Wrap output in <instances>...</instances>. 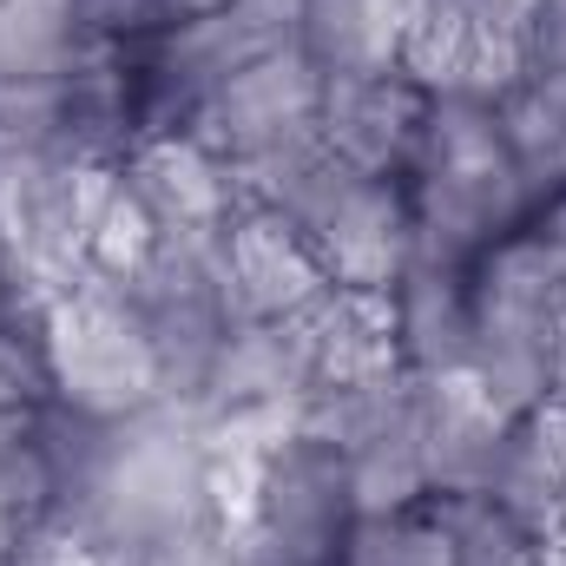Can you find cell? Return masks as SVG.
<instances>
[{
    "mask_svg": "<svg viewBox=\"0 0 566 566\" xmlns=\"http://www.w3.org/2000/svg\"><path fill=\"white\" fill-rule=\"evenodd\" d=\"M416 264H474L481 251H494L501 238H514L521 211L534 205L521 165L507 158L494 106L481 99H434L428 106V133L416 151Z\"/></svg>",
    "mask_w": 566,
    "mask_h": 566,
    "instance_id": "obj_1",
    "label": "cell"
},
{
    "mask_svg": "<svg viewBox=\"0 0 566 566\" xmlns=\"http://www.w3.org/2000/svg\"><path fill=\"white\" fill-rule=\"evenodd\" d=\"M40 363L53 396L86 422H133L165 402V369L119 283L80 277L40 316Z\"/></svg>",
    "mask_w": 566,
    "mask_h": 566,
    "instance_id": "obj_2",
    "label": "cell"
},
{
    "mask_svg": "<svg viewBox=\"0 0 566 566\" xmlns=\"http://www.w3.org/2000/svg\"><path fill=\"white\" fill-rule=\"evenodd\" d=\"M283 218L303 231V244L316 251V264L329 283L349 290H396L416 264V211L409 191H396L376 171L343 165L336 151L310 158L277 198Z\"/></svg>",
    "mask_w": 566,
    "mask_h": 566,
    "instance_id": "obj_3",
    "label": "cell"
},
{
    "mask_svg": "<svg viewBox=\"0 0 566 566\" xmlns=\"http://www.w3.org/2000/svg\"><path fill=\"white\" fill-rule=\"evenodd\" d=\"M396 66L428 99H481V106H494L534 66V40L501 27L474 0H416L409 27H402V46H396Z\"/></svg>",
    "mask_w": 566,
    "mask_h": 566,
    "instance_id": "obj_4",
    "label": "cell"
},
{
    "mask_svg": "<svg viewBox=\"0 0 566 566\" xmlns=\"http://www.w3.org/2000/svg\"><path fill=\"white\" fill-rule=\"evenodd\" d=\"M316 106H323V66L303 46H277V53L251 60L244 73H231L198 106V139L238 171L258 151L310 133L316 126Z\"/></svg>",
    "mask_w": 566,
    "mask_h": 566,
    "instance_id": "obj_5",
    "label": "cell"
},
{
    "mask_svg": "<svg viewBox=\"0 0 566 566\" xmlns=\"http://www.w3.org/2000/svg\"><path fill=\"white\" fill-rule=\"evenodd\" d=\"M428 99L422 86L402 73V66H376V73H323V106H316V126L323 145L356 165V171H402L416 165L428 133Z\"/></svg>",
    "mask_w": 566,
    "mask_h": 566,
    "instance_id": "obj_6",
    "label": "cell"
},
{
    "mask_svg": "<svg viewBox=\"0 0 566 566\" xmlns=\"http://www.w3.org/2000/svg\"><path fill=\"white\" fill-rule=\"evenodd\" d=\"M218 244H224L231 303H238L244 316L290 323V316H303V310L329 290V271L316 264V251L303 244V231L283 218L277 205L244 198V205L231 211V224L218 231Z\"/></svg>",
    "mask_w": 566,
    "mask_h": 566,
    "instance_id": "obj_7",
    "label": "cell"
},
{
    "mask_svg": "<svg viewBox=\"0 0 566 566\" xmlns=\"http://www.w3.org/2000/svg\"><path fill=\"white\" fill-rule=\"evenodd\" d=\"M126 185L145 198V211L165 231H224L238 211V178L231 165L198 139V133H158L133 151Z\"/></svg>",
    "mask_w": 566,
    "mask_h": 566,
    "instance_id": "obj_8",
    "label": "cell"
},
{
    "mask_svg": "<svg viewBox=\"0 0 566 566\" xmlns=\"http://www.w3.org/2000/svg\"><path fill=\"white\" fill-rule=\"evenodd\" d=\"M494 126H501V145L521 165L534 198L541 191H566V73L534 60L494 99Z\"/></svg>",
    "mask_w": 566,
    "mask_h": 566,
    "instance_id": "obj_9",
    "label": "cell"
},
{
    "mask_svg": "<svg viewBox=\"0 0 566 566\" xmlns=\"http://www.w3.org/2000/svg\"><path fill=\"white\" fill-rule=\"evenodd\" d=\"M409 7L416 0H303L296 46L323 73H376V66H396Z\"/></svg>",
    "mask_w": 566,
    "mask_h": 566,
    "instance_id": "obj_10",
    "label": "cell"
},
{
    "mask_svg": "<svg viewBox=\"0 0 566 566\" xmlns=\"http://www.w3.org/2000/svg\"><path fill=\"white\" fill-rule=\"evenodd\" d=\"M86 46L80 0H0V80L73 73Z\"/></svg>",
    "mask_w": 566,
    "mask_h": 566,
    "instance_id": "obj_11",
    "label": "cell"
},
{
    "mask_svg": "<svg viewBox=\"0 0 566 566\" xmlns=\"http://www.w3.org/2000/svg\"><path fill=\"white\" fill-rule=\"evenodd\" d=\"M329 566H454V541H448L441 514H428V507L356 514Z\"/></svg>",
    "mask_w": 566,
    "mask_h": 566,
    "instance_id": "obj_12",
    "label": "cell"
},
{
    "mask_svg": "<svg viewBox=\"0 0 566 566\" xmlns=\"http://www.w3.org/2000/svg\"><path fill=\"white\" fill-rule=\"evenodd\" d=\"M158 244H165V224L145 211V198L126 185V171H119V185H113V198L99 205V218L86 224V277L99 283H133L158 258Z\"/></svg>",
    "mask_w": 566,
    "mask_h": 566,
    "instance_id": "obj_13",
    "label": "cell"
},
{
    "mask_svg": "<svg viewBox=\"0 0 566 566\" xmlns=\"http://www.w3.org/2000/svg\"><path fill=\"white\" fill-rule=\"evenodd\" d=\"M46 363L40 349H20L0 336V448H27L40 434V402H46Z\"/></svg>",
    "mask_w": 566,
    "mask_h": 566,
    "instance_id": "obj_14",
    "label": "cell"
},
{
    "mask_svg": "<svg viewBox=\"0 0 566 566\" xmlns=\"http://www.w3.org/2000/svg\"><path fill=\"white\" fill-rule=\"evenodd\" d=\"M145 566H244V560H238V541H231V534H218L211 521H198V527L158 541V547L145 554Z\"/></svg>",
    "mask_w": 566,
    "mask_h": 566,
    "instance_id": "obj_15",
    "label": "cell"
},
{
    "mask_svg": "<svg viewBox=\"0 0 566 566\" xmlns=\"http://www.w3.org/2000/svg\"><path fill=\"white\" fill-rule=\"evenodd\" d=\"M474 7H481V13H494L501 27H514V33H527V40H534V27H541V7H547V0H474Z\"/></svg>",
    "mask_w": 566,
    "mask_h": 566,
    "instance_id": "obj_16",
    "label": "cell"
},
{
    "mask_svg": "<svg viewBox=\"0 0 566 566\" xmlns=\"http://www.w3.org/2000/svg\"><path fill=\"white\" fill-rule=\"evenodd\" d=\"M158 7H165V20L178 27V20H205V13H224L231 0H158Z\"/></svg>",
    "mask_w": 566,
    "mask_h": 566,
    "instance_id": "obj_17",
    "label": "cell"
}]
</instances>
